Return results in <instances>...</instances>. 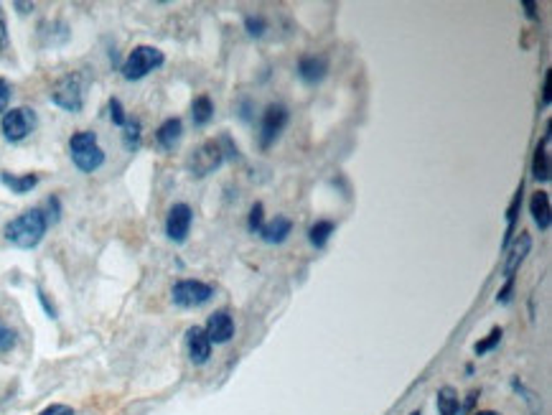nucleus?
Instances as JSON below:
<instances>
[{
    "instance_id": "nucleus-1",
    "label": "nucleus",
    "mask_w": 552,
    "mask_h": 415,
    "mask_svg": "<svg viewBox=\"0 0 552 415\" xmlns=\"http://www.w3.org/2000/svg\"><path fill=\"white\" fill-rule=\"evenodd\" d=\"M47 229H48L47 209L34 207V209H26L24 214H18L16 219H11L8 225L3 227V238L8 239L13 248L34 250L41 245V239H44V235H47Z\"/></svg>"
},
{
    "instance_id": "nucleus-2",
    "label": "nucleus",
    "mask_w": 552,
    "mask_h": 415,
    "mask_svg": "<svg viewBox=\"0 0 552 415\" xmlns=\"http://www.w3.org/2000/svg\"><path fill=\"white\" fill-rule=\"evenodd\" d=\"M237 145L227 135L217 138V141H204L201 145H196L191 155L186 158V168L191 176L204 178L214 174L217 168H222V164L227 158H237Z\"/></svg>"
},
{
    "instance_id": "nucleus-3",
    "label": "nucleus",
    "mask_w": 552,
    "mask_h": 415,
    "mask_svg": "<svg viewBox=\"0 0 552 415\" xmlns=\"http://www.w3.org/2000/svg\"><path fill=\"white\" fill-rule=\"evenodd\" d=\"M71 164L80 168L82 174H94L97 168L105 166V151L97 143V133L80 131L71 135L69 141Z\"/></svg>"
},
{
    "instance_id": "nucleus-4",
    "label": "nucleus",
    "mask_w": 552,
    "mask_h": 415,
    "mask_svg": "<svg viewBox=\"0 0 552 415\" xmlns=\"http://www.w3.org/2000/svg\"><path fill=\"white\" fill-rule=\"evenodd\" d=\"M165 64V54L161 48L148 47V44H141L135 47L128 54V59L122 64V77L130 80V82H138L143 77H148L151 71H155L158 67Z\"/></svg>"
},
{
    "instance_id": "nucleus-5",
    "label": "nucleus",
    "mask_w": 552,
    "mask_h": 415,
    "mask_svg": "<svg viewBox=\"0 0 552 415\" xmlns=\"http://www.w3.org/2000/svg\"><path fill=\"white\" fill-rule=\"evenodd\" d=\"M51 102L67 112H80L84 107V80L80 71H69L59 77L51 87Z\"/></svg>"
},
{
    "instance_id": "nucleus-6",
    "label": "nucleus",
    "mask_w": 552,
    "mask_h": 415,
    "mask_svg": "<svg viewBox=\"0 0 552 415\" xmlns=\"http://www.w3.org/2000/svg\"><path fill=\"white\" fill-rule=\"evenodd\" d=\"M36 125H38V118L31 107H13L0 118V133L8 143L26 141L36 131Z\"/></svg>"
},
{
    "instance_id": "nucleus-7",
    "label": "nucleus",
    "mask_w": 552,
    "mask_h": 415,
    "mask_svg": "<svg viewBox=\"0 0 552 415\" xmlns=\"http://www.w3.org/2000/svg\"><path fill=\"white\" fill-rule=\"evenodd\" d=\"M288 122H291L288 107L281 105V102H272V105L265 107L262 120H260V148L268 151L272 143L281 138V133L288 128Z\"/></svg>"
},
{
    "instance_id": "nucleus-8",
    "label": "nucleus",
    "mask_w": 552,
    "mask_h": 415,
    "mask_svg": "<svg viewBox=\"0 0 552 415\" xmlns=\"http://www.w3.org/2000/svg\"><path fill=\"white\" fill-rule=\"evenodd\" d=\"M214 298V288L201 281H178L171 288V301L178 309H199Z\"/></svg>"
},
{
    "instance_id": "nucleus-9",
    "label": "nucleus",
    "mask_w": 552,
    "mask_h": 415,
    "mask_svg": "<svg viewBox=\"0 0 552 415\" xmlns=\"http://www.w3.org/2000/svg\"><path fill=\"white\" fill-rule=\"evenodd\" d=\"M191 222H194V212L191 207L184 202L174 204L168 214H165V235L171 242H186L188 232H191Z\"/></svg>"
},
{
    "instance_id": "nucleus-10",
    "label": "nucleus",
    "mask_w": 552,
    "mask_h": 415,
    "mask_svg": "<svg viewBox=\"0 0 552 415\" xmlns=\"http://www.w3.org/2000/svg\"><path fill=\"white\" fill-rule=\"evenodd\" d=\"M204 332H207L212 345H227L235 336V319L227 311H214L207 321V326H204Z\"/></svg>"
},
{
    "instance_id": "nucleus-11",
    "label": "nucleus",
    "mask_w": 552,
    "mask_h": 415,
    "mask_svg": "<svg viewBox=\"0 0 552 415\" xmlns=\"http://www.w3.org/2000/svg\"><path fill=\"white\" fill-rule=\"evenodd\" d=\"M295 71H298L301 82L318 84L329 74V59L324 54H306V57H301Z\"/></svg>"
},
{
    "instance_id": "nucleus-12",
    "label": "nucleus",
    "mask_w": 552,
    "mask_h": 415,
    "mask_svg": "<svg viewBox=\"0 0 552 415\" xmlns=\"http://www.w3.org/2000/svg\"><path fill=\"white\" fill-rule=\"evenodd\" d=\"M186 349H188V359L194 365H207L209 356H212V342L207 332L201 326H191L186 332Z\"/></svg>"
},
{
    "instance_id": "nucleus-13",
    "label": "nucleus",
    "mask_w": 552,
    "mask_h": 415,
    "mask_svg": "<svg viewBox=\"0 0 552 415\" xmlns=\"http://www.w3.org/2000/svg\"><path fill=\"white\" fill-rule=\"evenodd\" d=\"M506 250H509V255H506V262H504V275L506 278H515V273L519 271V265L527 261L529 250H532V238H529L527 232H519V238L512 239Z\"/></svg>"
},
{
    "instance_id": "nucleus-14",
    "label": "nucleus",
    "mask_w": 552,
    "mask_h": 415,
    "mask_svg": "<svg viewBox=\"0 0 552 415\" xmlns=\"http://www.w3.org/2000/svg\"><path fill=\"white\" fill-rule=\"evenodd\" d=\"M293 232V222L288 219V217H282V214H275L271 222H265V225L260 227V238L265 239L268 245H281L288 239V235Z\"/></svg>"
},
{
    "instance_id": "nucleus-15",
    "label": "nucleus",
    "mask_w": 552,
    "mask_h": 415,
    "mask_svg": "<svg viewBox=\"0 0 552 415\" xmlns=\"http://www.w3.org/2000/svg\"><path fill=\"white\" fill-rule=\"evenodd\" d=\"M181 138H184V122H181V118L164 120L158 125V131H155V143H158L161 151H174L178 143H181Z\"/></svg>"
},
{
    "instance_id": "nucleus-16",
    "label": "nucleus",
    "mask_w": 552,
    "mask_h": 415,
    "mask_svg": "<svg viewBox=\"0 0 552 415\" xmlns=\"http://www.w3.org/2000/svg\"><path fill=\"white\" fill-rule=\"evenodd\" d=\"M550 125H547V133L542 143L535 148V158H532V176L537 181H550Z\"/></svg>"
},
{
    "instance_id": "nucleus-17",
    "label": "nucleus",
    "mask_w": 552,
    "mask_h": 415,
    "mask_svg": "<svg viewBox=\"0 0 552 415\" xmlns=\"http://www.w3.org/2000/svg\"><path fill=\"white\" fill-rule=\"evenodd\" d=\"M529 214L535 219V225L540 227L542 232L550 229V194L547 191H535L529 199Z\"/></svg>"
},
{
    "instance_id": "nucleus-18",
    "label": "nucleus",
    "mask_w": 552,
    "mask_h": 415,
    "mask_svg": "<svg viewBox=\"0 0 552 415\" xmlns=\"http://www.w3.org/2000/svg\"><path fill=\"white\" fill-rule=\"evenodd\" d=\"M0 184H3L5 189H11L13 194H28V191L38 186V174H24V176H18V174H11V171H3V174H0Z\"/></svg>"
},
{
    "instance_id": "nucleus-19",
    "label": "nucleus",
    "mask_w": 552,
    "mask_h": 415,
    "mask_svg": "<svg viewBox=\"0 0 552 415\" xmlns=\"http://www.w3.org/2000/svg\"><path fill=\"white\" fill-rule=\"evenodd\" d=\"M214 120V100L209 95H199L191 102V122L196 128H204Z\"/></svg>"
},
{
    "instance_id": "nucleus-20",
    "label": "nucleus",
    "mask_w": 552,
    "mask_h": 415,
    "mask_svg": "<svg viewBox=\"0 0 552 415\" xmlns=\"http://www.w3.org/2000/svg\"><path fill=\"white\" fill-rule=\"evenodd\" d=\"M435 405H438V415H459L461 413V398L456 388L443 385L438 395H435Z\"/></svg>"
},
{
    "instance_id": "nucleus-21",
    "label": "nucleus",
    "mask_w": 552,
    "mask_h": 415,
    "mask_svg": "<svg viewBox=\"0 0 552 415\" xmlns=\"http://www.w3.org/2000/svg\"><path fill=\"white\" fill-rule=\"evenodd\" d=\"M334 229H336V225L331 222V219H318L316 225L308 229V239H311V245L316 250H324L326 245H329L331 235H334Z\"/></svg>"
},
{
    "instance_id": "nucleus-22",
    "label": "nucleus",
    "mask_w": 552,
    "mask_h": 415,
    "mask_svg": "<svg viewBox=\"0 0 552 415\" xmlns=\"http://www.w3.org/2000/svg\"><path fill=\"white\" fill-rule=\"evenodd\" d=\"M522 191H525V184H519L517 194H515V199H512L509 209H506L504 248H509V242H512V235H515V227H517V214H519V207H522Z\"/></svg>"
},
{
    "instance_id": "nucleus-23",
    "label": "nucleus",
    "mask_w": 552,
    "mask_h": 415,
    "mask_svg": "<svg viewBox=\"0 0 552 415\" xmlns=\"http://www.w3.org/2000/svg\"><path fill=\"white\" fill-rule=\"evenodd\" d=\"M141 120L128 118V122L122 125V143H125V148H128V151H138V148H141Z\"/></svg>"
},
{
    "instance_id": "nucleus-24",
    "label": "nucleus",
    "mask_w": 552,
    "mask_h": 415,
    "mask_svg": "<svg viewBox=\"0 0 552 415\" xmlns=\"http://www.w3.org/2000/svg\"><path fill=\"white\" fill-rule=\"evenodd\" d=\"M18 345V332L13 329L8 321L0 319V355H8Z\"/></svg>"
},
{
    "instance_id": "nucleus-25",
    "label": "nucleus",
    "mask_w": 552,
    "mask_h": 415,
    "mask_svg": "<svg viewBox=\"0 0 552 415\" xmlns=\"http://www.w3.org/2000/svg\"><path fill=\"white\" fill-rule=\"evenodd\" d=\"M502 329L499 326H494L492 332L486 334V339H482V342H476V346H473V352H476V356H483V355H489L492 352L494 346L499 345L502 342Z\"/></svg>"
},
{
    "instance_id": "nucleus-26",
    "label": "nucleus",
    "mask_w": 552,
    "mask_h": 415,
    "mask_svg": "<svg viewBox=\"0 0 552 415\" xmlns=\"http://www.w3.org/2000/svg\"><path fill=\"white\" fill-rule=\"evenodd\" d=\"M245 28H247V34L255 36V38H260V36L268 31V21H265L262 16H247Z\"/></svg>"
},
{
    "instance_id": "nucleus-27",
    "label": "nucleus",
    "mask_w": 552,
    "mask_h": 415,
    "mask_svg": "<svg viewBox=\"0 0 552 415\" xmlns=\"http://www.w3.org/2000/svg\"><path fill=\"white\" fill-rule=\"evenodd\" d=\"M265 225V207L262 204H255L252 209H249V217H247V227H249V232H260V227Z\"/></svg>"
},
{
    "instance_id": "nucleus-28",
    "label": "nucleus",
    "mask_w": 552,
    "mask_h": 415,
    "mask_svg": "<svg viewBox=\"0 0 552 415\" xmlns=\"http://www.w3.org/2000/svg\"><path fill=\"white\" fill-rule=\"evenodd\" d=\"M110 118H112V122H115L118 128H122V125L128 122V115H125L122 102H120L118 97H112V100H110Z\"/></svg>"
},
{
    "instance_id": "nucleus-29",
    "label": "nucleus",
    "mask_w": 552,
    "mask_h": 415,
    "mask_svg": "<svg viewBox=\"0 0 552 415\" xmlns=\"http://www.w3.org/2000/svg\"><path fill=\"white\" fill-rule=\"evenodd\" d=\"M11 97H13V87L8 80H0V118L8 112V105H11Z\"/></svg>"
},
{
    "instance_id": "nucleus-30",
    "label": "nucleus",
    "mask_w": 552,
    "mask_h": 415,
    "mask_svg": "<svg viewBox=\"0 0 552 415\" xmlns=\"http://www.w3.org/2000/svg\"><path fill=\"white\" fill-rule=\"evenodd\" d=\"M512 291H515V278H506L504 288L496 293V303H509L512 301Z\"/></svg>"
},
{
    "instance_id": "nucleus-31",
    "label": "nucleus",
    "mask_w": 552,
    "mask_h": 415,
    "mask_svg": "<svg viewBox=\"0 0 552 415\" xmlns=\"http://www.w3.org/2000/svg\"><path fill=\"white\" fill-rule=\"evenodd\" d=\"M38 415H74V410H71L69 405H48V408H44Z\"/></svg>"
},
{
    "instance_id": "nucleus-32",
    "label": "nucleus",
    "mask_w": 552,
    "mask_h": 415,
    "mask_svg": "<svg viewBox=\"0 0 552 415\" xmlns=\"http://www.w3.org/2000/svg\"><path fill=\"white\" fill-rule=\"evenodd\" d=\"M550 84H552V71H545V80H542V105H550Z\"/></svg>"
},
{
    "instance_id": "nucleus-33",
    "label": "nucleus",
    "mask_w": 552,
    "mask_h": 415,
    "mask_svg": "<svg viewBox=\"0 0 552 415\" xmlns=\"http://www.w3.org/2000/svg\"><path fill=\"white\" fill-rule=\"evenodd\" d=\"M5 51H8V26L0 18V57H3Z\"/></svg>"
},
{
    "instance_id": "nucleus-34",
    "label": "nucleus",
    "mask_w": 552,
    "mask_h": 415,
    "mask_svg": "<svg viewBox=\"0 0 552 415\" xmlns=\"http://www.w3.org/2000/svg\"><path fill=\"white\" fill-rule=\"evenodd\" d=\"M38 301H41V306L47 309L48 316H51V319H57V309H54V303L48 301V296L44 293V291H41V288H38Z\"/></svg>"
},
{
    "instance_id": "nucleus-35",
    "label": "nucleus",
    "mask_w": 552,
    "mask_h": 415,
    "mask_svg": "<svg viewBox=\"0 0 552 415\" xmlns=\"http://www.w3.org/2000/svg\"><path fill=\"white\" fill-rule=\"evenodd\" d=\"M522 8H525V13H527V18H532V21L537 18V3H532V0H525V3H522Z\"/></svg>"
},
{
    "instance_id": "nucleus-36",
    "label": "nucleus",
    "mask_w": 552,
    "mask_h": 415,
    "mask_svg": "<svg viewBox=\"0 0 552 415\" xmlns=\"http://www.w3.org/2000/svg\"><path fill=\"white\" fill-rule=\"evenodd\" d=\"M16 8L21 13H31L34 11V3H16Z\"/></svg>"
},
{
    "instance_id": "nucleus-37",
    "label": "nucleus",
    "mask_w": 552,
    "mask_h": 415,
    "mask_svg": "<svg viewBox=\"0 0 552 415\" xmlns=\"http://www.w3.org/2000/svg\"><path fill=\"white\" fill-rule=\"evenodd\" d=\"M473 415H502V413H496V410H479V413Z\"/></svg>"
},
{
    "instance_id": "nucleus-38",
    "label": "nucleus",
    "mask_w": 552,
    "mask_h": 415,
    "mask_svg": "<svg viewBox=\"0 0 552 415\" xmlns=\"http://www.w3.org/2000/svg\"><path fill=\"white\" fill-rule=\"evenodd\" d=\"M410 415H423V413H420V410H412V413H410Z\"/></svg>"
}]
</instances>
